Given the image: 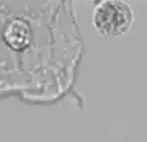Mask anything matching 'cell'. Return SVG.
I'll use <instances>...</instances> for the list:
<instances>
[{"mask_svg": "<svg viewBox=\"0 0 147 142\" xmlns=\"http://www.w3.org/2000/svg\"><path fill=\"white\" fill-rule=\"evenodd\" d=\"M134 23L130 4L123 0L101 1L93 14V27L103 37H119L126 35Z\"/></svg>", "mask_w": 147, "mask_h": 142, "instance_id": "6da1fadb", "label": "cell"}, {"mask_svg": "<svg viewBox=\"0 0 147 142\" xmlns=\"http://www.w3.org/2000/svg\"><path fill=\"white\" fill-rule=\"evenodd\" d=\"M4 40L11 49L24 51L32 41V32L29 25L23 20H12L4 31Z\"/></svg>", "mask_w": 147, "mask_h": 142, "instance_id": "7a4b0ae2", "label": "cell"}]
</instances>
